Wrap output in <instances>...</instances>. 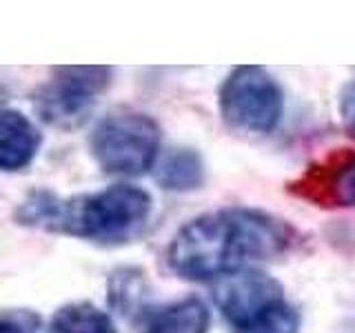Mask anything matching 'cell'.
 <instances>
[{
    "instance_id": "obj_1",
    "label": "cell",
    "mask_w": 355,
    "mask_h": 333,
    "mask_svg": "<svg viewBox=\"0 0 355 333\" xmlns=\"http://www.w3.org/2000/svg\"><path fill=\"white\" fill-rule=\"evenodd\" d=\"M295 242L297 231L286 220L260 209L227 207L189 220L169 242L166 264L184 280H220L253 262L286 255Z\"/></svg>"
},
{
    "instance_id": "obj_2",
    "label": "cell",
    "mask_w": 355,
    "mask_h": 333,
    "mask_svg": "<svg viewBox=\"0 0 355 333\" xmlns=\"http://www.w3.org/2000/svg\"><path fill=\"white\" fill-rule=\"evenodd\" d=\"M151 209L149 191L133 185H114L73 198L33 191L20 203L16 220L20 225L80 240L122 244L140 236Z\"/></svg>"
},
{
    "instance_id": "obj_3",
    "label": "cell",
    "mask_w": 355,
    "mask_h": 333,
    "mask_svg": "<svg viewBox=\"0 0 355 333\" xmlns=\"http://www.w3.org/2000/svg\"><path fill=\"white\" fill-rule=\"evenodd\" d=\"M89 149L105 173L138 178L160 160V127L142 111H111L94 127Z\"/></svg>"
},
{
    "instance_id": "obj_4",
    "label": "cell",
    "mask_w": 355,
    "mask_h": 333,
    "mask_svg": "<svg viewBox=\"0 0 355 333\" xmlns=\"http://www.w3.org/2000/svg\"><path fill=\"white\" fill-rule=\"evenodd\" d=\"M220 114L227 127L240 133L264 136L280 125L284 94L262 67H236L220 87Z\"/></svg>"
},
{
    "instance_id": "obj_5",
    "label": "cell",
    "mask_w": 355,
    "mask_h": 333,
    "mask_svg": "<svg viewBox=\"0 0 355 333\" xmlns=\"http://www.w3.org/2000/svg\"><path fill=\"white\" fill-rule=\"evenodd\" d=\"M114 78V69L103 65L55 67L51 78L33 94L38 116L51 127H80Z\"/></svg>"
},
{
    "instance_id": "obj_6",
    "label": "cell",
    "mask_w": 355,
    "mask_h": 333,
    "mask_svg": "<svg viewBox=\"0 0 355 333\" xmlns=\"http://www.w3.org/2000/svg\"><path fill=\"white\" fill-rule=\"evenodd\" d=\"M214 300L233 333L251 327L271 311L288 302L284 287L275 278L258 269H247L220 278L214 287Z\"/></svg>"
},
{
    "instance_id": "obj_7",
    "label": "cell",
    "mask_w": 355,
    "mask_h": 333,
    "mask_svg": "<svg viewBox=\"0 0 355 333\" xmlns=\"http://www.w3.org/2000/svg\"><path fill=\"white\" fill-rule=\"evenodd\" d=\"M288 191L318 209L355 207V151H329L288 182Z\"/></svg>"
},
{
    "instance_id": "obj_8",
    "label": "cell",
    "mask_w": 355,
    "mask_h": 333,
    "mask_svg": "<svg viewBox=\"0 0 355 333\" xmlns=\"http://www.w3.org/2000/svg\"><path fill=\"white\" fill-rule=\"evenodd\" d=\"M42 133L16 109H5L0 116V166L5 171H20L36 158Z\"/></svg>"
},
{
    "instance_id": "obj_9",
    "label": "cell",
    "mask_w": 355,
    "mask_h": 333,
    "mask_svg": "<svg viewBox=\"0 0 355 333\" xmlns=\"http://www.w3.org/2000/svg\"><path fill=\"white\" fill-rule=\"evenodd\" d=\"M209 325V307L191 296L149 314L142 322L140 333H207Z\"/></svg>"
},
{
    "instance_id": "obj_10",
    "label": "cell",
    "mask_w": 355,
    "mask_h": 333,
    "mask_svg": "<svg viewBox=\"0 0 355 333\" xmlns=\"http://www.w3.org/2000/svg\"><path fill=\"white\" fill-rule=\"evenodd\" d=\"M155 182L166 191H193L205 182V162L196 149L180 147L160 155Z\"/></svg>"
},
{
    "instance_id": "obj_11",
    "label": "cell",
    "mask_w": 355,
    "mask_h": 333,
    "mask_svg": "<svg viewBox=\"0 0 355 333\" xmlns=\"http://www.w3.org/2000/svg\"><path fill=\"white\" fill-rule=\"evenodd\" d=\"M47 333H118L107 311L92 302H71L53 314Z\"/></svg>"
},
{
    "instance_id": "obj_12",
    "label": "cell",
    "mask_w": 355,
    "mask_h": 333,
    "mask_svg": "<svg viewBox=\"0 0 355 333\" xmlns=\"http://www.w3.org/2000/svg\"><path fill=\"white\" fill-rule=\"evenodd\" d=\"M300 329V314L295 307L282 305L280 309H275L271 316L262 318L260 322H255L249 329H242L238 333H297Z\"/></svg>"
},
{
    "instance_id": "obj_13",
    "label": "cell",
    "mask_w": 355,
    "mask_h": 333,
    "mask_svg": "<svg viewBox=\"0 0 355 333\" xmlns=\"http://www.w3.org/2000/svg\"><path fill=\"white\" fill-rule=\"evenodd\" d=\"M40 316L29 309H7L0 318V333H38Z\"/></svg>"
},
{
    "instance_id": "obj_14",
    "label": "cell",
    "mask_w": 355,
    "mask_h": 333,
    "mask_svg": "<svg viewBox=\"0 0 355 333\" xmlns=\"http://www.w3.org/2000/svg\"><path fill=\"white\" fill-rule=\"evenodd\" d=\"M340 116L347 131L355 138V80L344 85V89L340 92Z\"/></svg>"
}]
</instances>
